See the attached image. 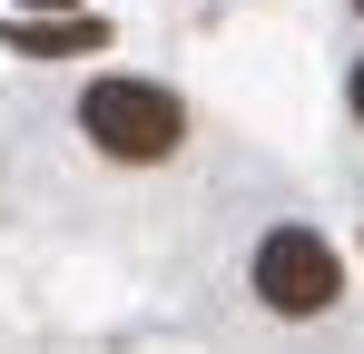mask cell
Here are the masks:
<instances>
[{
  "label": "cell",
  "instance_id": "2",
  "mask_svg": "<svg viewBox=\"0 0 364 354\" xmlns=\"http://www.w3.org/2000/svg\"><path fill=\"white\" fill-rule=\"evenodd\" d=\"M246 295H256L276 325H325V315L345 305V256L305 227V217H276V227L246 246Z\"/></svg>",
  "mask_w": 364,
  "mask_h": 354
},
{
  "label": "cell",
  "instance_id": "3",
  "mask_svg": "<svg viewBox=\"0 0 364 354\" xmlns=\"http://www.w3.org/2000/svg\"><path fill=\"white\" fill-rule=\"evenodd\" d=\"M345 118H355V138H364V50L345 59Z\"/></svg>",
  "mask_w": 364,
  "mask_h": 354
},
{
  "label": "cell",
  "instance_id": "4",
  "mask_svg": "<svg viewBox=\"0 0 364 354\" xmlns=\"http://www.w3.org/2000/svg\"><path fill=\"white\" fill-rule=\"evenodd\" d=\"M10 10H20V20H40V10H50V20H60V10H89V0H10Z\"/></svg>",
  "mask_w": 364,
  "mask_h": 354
},
{
  "label": "cell",
  "instance_id": "5",
  "mask_svg": "<svg viewBox=\"0 0 364 354\" xmlns=\"http://www.w3.org/2000/svg\"><path fill=\"white\" fill-rule=\"evenodd\" d=\"M345 10H355V30H364V0H345Z\"/></svg>",
  "mask_w": 364,
  "mask_h": 354
},
{
  "label": "cell",
  "instance_id": "1",
  "mask_svg": "<svg viewBox=\"0 0 364 354\" xmlns=\"http://www.w3.org/2000/svg\"><path fill=\"white\" fill-rule=\"evenodd\" d=\"M69 138L99 158V168H128V177H158L197 148V109L187 89L148 79V69H99L69 89Z\"/></svg>",
  "mask_w": 364,
  "mask_h": 354
}]
</instances>
